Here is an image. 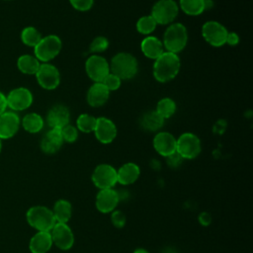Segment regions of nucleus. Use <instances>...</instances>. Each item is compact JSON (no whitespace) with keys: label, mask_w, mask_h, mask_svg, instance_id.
<instances>
[{"label":"nucleus","mask_w":253,"mask_h":253,"mask_svg":"<svg viewBox=\"0 0 253 253\" xmlns=\"http://www.w3.org/2000/svg\"><path fill=\"white\" fill-rule=\"evenodd\" d=\"M156 26L157 23L151 15H145L140 17L135 25L137 32L144 36H149L156 29Z\"/></svg>","instance_id":"obj_32"},{"label":"nucleus","mask_w":253,"mask_h":253,"mask_svg":"<svg viewBox=\"0 0 253 253\" xmlns=\"http://www.w3.org/2000/svg\"><path fill=\"white\" fill-rule=\"evenodd\" d=\"M78 129L76 126L68 124L65 126H63L62 128H60V132H61V136L63 141L68 142V143H72L75 142L78 138Z\"/></svg>","instance_id":"obj_34"},{"label":"nucleus","mask_w":253,"mask_h":253,"mask_svg":"<svg viewBox=\"0 0 253 253\" xmlns=\"http://www.w3.org/2000/svg\"><path fill=\"white\" fill-rule=\"evenodd\" d=\"M102 83L106 86V88L111 92V91H116L121 87L122 84V79L115 75L114 73L110 72L102 81Z\"/></svg>","instance_id":"obj_35"},{"label":"nucleus","mask_w":253,"mask_h":253,"mask_svg":"<svg viewBox=\"0 0 253 253\" xmlns=\"http://www.w3.org/2000/svg\"><path fill=\"white\" fill-rule=\"evenodd\" d=\"M1 150H2V139L0 138V152H1Z\"/></svg>","instance_id":"obj_44"},{"label":"nucleus","mask_w":253,"mask_h":253,"mask_svg":"<svg viewBox=\"0 0 253 253\" xmlns=\"http://www.w3.org/2000/svg\"><path fill=\"white\" fill-rule=\"evenodd\" d=\"M140 168L133 162H126L117 170L118 183L123 186L131 185L139 178Z\"/></svg>","instance_id":"obj_21"},{"label":"nucleus","mask_w":253,"mask_h":253,"mask_svg":"<svg viewBox=\"0 0 253 253\" xmlns=\"http://www.w3.org/2000/svg\"><path fill=\"white\" fill-rule=\"evenodd\" d=\"M165 51L178 54L181 52L188 42V31L187 28L181 23L170 24L163 35L161 41Z\"/></svg>","instance_id":"obj_2"},{"label":"nucleus","mask_w":253,"mask_h":253,"mask_svg":"<svg viewBox=\"0 0 253 253\" xmlns=\"http://www.w3.org/2000/svg\"><path fill=\"white\" fill-rule=\"evenodd\" d=\"M7 100H6V95L0 91V115L6 112L7 110Z\"/></svg>","instance_id":"obj_41"},{"label":"nucleus","mask_w":253,"mask_h":253,"mask_svg":"<svg viewBox=\"0 0 253 253\" xmlns=\"http://www.w3.org/2000/svg\"><path fill=\"white\" fill-rule=\"evenodd\" d=\"M70 122V112L64 105L57 104L49 109L46 115V123L50 128H62Z\"/></svg>","instance_id":"obj_18"},{"label":"nucleus","mask_w":253,"mask_h":253,"mask_svg":"<svg viewBox=\"0 0 253 253\" xmlns=\"http://www.w3.org/2000/svg\"><path fill=\"white\" fill-rule=\"evenodd\" d=\"M239 36L237 33H234V32H228L227 33V36H226V40H225V43L228 44V45H231V46H234V45H237L239 43Z\"/></svg>","instance_id":"obj_38"},{"label":"nucleus","mask_w":253,"mask_h":253,"mask_svg":"<svg viewBox=\"0 0 253 253\" xmlns=\"http://www.w3.org/2000/svg\"><path fill=\"white\" fill-rule=\"evenodd\" d=\"M41 33L32 26H28L24 28L21 32V41L25 45L35 47L39 42L42 40Z\"/></svg>","instance_id":"obj_30"},{"label":"nucleus","mask_w":253,"mask_h":253,"mask_svg":"<svg viewBox=\"0 0 253 253\" xmlns=\"http://www.w3.org/2000/svg\"><path fill=\"white\" fill-rule=\"evenodd\" d=\"M179 13V6L174 0H158L151 9V16L157 25L172 24Z\"/></svg>","instance_id":"obj_7"},{"label":"nucleus","mask_w":253,"mask_h":253,"mask_svg":"<svg viewBox=\"0 0 253 253\" xmlns=\"http://www.w3.org/2000/svg\"><path fill=\"white\" fill-rule=\"evenodd\" d=\"M119 203V194L114 188L99 190L95 198L96 209L102 213H111L116 210Z\"/></svg>","instance_id":"obj_14"},{"label":"nucleus","mask_w":253,"mask_h":253,"mask_svg":"<svg viewBox=\"0 0 253 253\" xmlns=\"http://www.w3.org/2000/svg\"><path fill=\"white\" fill-rule=\"evenodd\" d=\"M63 142L60 129L50 128L42 136L40 146L42 152L46 154H53L61 148Z\"/></svg>","instance_id":"obj_20"},{"label":"nucleus","mask_w":253,"mask_h":253,"mask_svg":"<svg viewBox=\"0 0 253 253\" xmlns=\"http://www.w3.org/2000/svg\"><path fill=\"white\" fill-rule=\"evenodd\" d=\"M180 67L181 60L179 55L169 51H164L154 60L152 73L156 81L160 83H167L178 75Z\"/></svg>","instance_id":"obj_1"},{"label":"nucleus","mask_w":253,"mask_h":253,"mask_svg":"<svg viewBox=\"0 0 253 253\" xmlns=\"http://www.w3.org/2000/svg\"><path fill=\"white\" fill-rule=\"evenodd\" d=\"M53 245L50 232L37 231L29 242L31 253H47Z\"/></svg>","instance_id":"obj_22"},{"label":"nucleus","mask_w":253,"mask_h":253,"mask_svg":"<svg viewBox=\"0 0 253 253\" xmlns=\"http://www.w3.org/2000/svg\"><path fill=\"white\" fill-rule=\"evenodd\" d=\"M97 140L103 144H109L114 141L117 136V126L114 122L108 118H97L96 126L93 131Z\"/></svg>","instance_id":"obj_15"},{"label":"nucleus","mask_w":253,"mask_h":253,"mask_svg":"<svg viewBox=\"0 0 253 253\" xmlns=\"http://www.w3.org/2000/svg\"><path fill=\"white\" fill-rule=\"evenodd\" d=\"M133 253H149V252L146 249H144V248H136L133 251Z\"/></svg>","instance_id":"obj_43"},{"label":"nucleus","mask_w":253,"mask_h":253,"mask_svg":"<svg viewBox=\"0 0 253 253\" xmlns=\"http://www.w3.org/2000/svg\"><path fill=\"white\" fill-rule=\"evenodd\" d=\"M39 85L45 90H53L60 83V73L56 66L49 62L41 63L39 70L35 74Z\"/></svg>","instance_id":"obj_11"},{"label":"nucleus","mask_w":253,"mask_h":253,"mask_svg":"<svg viewBox=\"0 0 253 253\" xmlns=\"http://www.w3.org/2000/svg\"><path fill=\"white\" fill-rule=\"evenodd\" d=\"M52 243L60 250H69L74 244V234L67 223L56 222L49 231Z\"/></svg>","instance_id":"obj_13"},{"label":"nucleus","mask_w":253,"mask_h":253,"mask_svg":"<svg viewBox=\"0 0 253 253\" xmlns=\"http://www.w3.org/2000/svg\"><path fill=\"white\" fill-rule=\"evenodd\" d=\"M198 220L203 226H208L211 223V215L207 211H202L198 216Z\"/></svg>","instance_id":"obj_40"},{"label":"nucleus","mask_w":253,"mask_h":253,"mask_svg":"<svg viewBox=\"0 0 253 253\" xmlns=\"http://www.w3.org/2000/svg\"><path fill=\"white\" fill-rule=\"evenodd\" d=\"M40 65L41 62L35 55L23 54L17 59V67L24 74L35 75L39 70Z\"/></svg>","instance_id":"obj_26"},{"label":"nucleus","mask_w":253,"mask_h":253,"mask_svg":"<svg viewBox=\"0 0 253 253\" xmlns=\"http://www.w3.org/2000/svg\"><path fill=\"white\" fill-rule=\"evenodd\" d=\"M165 158L167 159V163L170 166H172V167L178 166L182 162V160H183V158L177 152H175V153H173V154H171V155H169V156H167Z\"/></svg>","instance_id":"obj_39"},{"label":"nucleus","mask_w":253,"mask_h":253,"mask_svg":"<svg viewBox=\"0 0 253 253\" xmlns=\"http://www.w3.org/2000/svg\"><path fill=\"white\" fill-rule=\"evenodd\" d=\"M51 211L56 222L67 223L72 215V205L69 201L60 199L54 203Z\"/></svg>","instance_id":"obj_25"},{"label":"nucleus","mask_w":253,"mask_h":253,"mask_svg":"<svg viewBox=\"0 0 253 253\" xmlns=\"http://www.w3.org/2000/svg\"><path fill=\"white\" fill-rule=\"evenodd\" d=\"M27 222L37 231L49 232L56 223L52 211L44 206H34L26 212Z\"/></svg>","instance_id":"obj_4"},{"label":"nucleus","mask_w":253,"mask_h":253,"mask_svg":"<svg viewBox=\"0 0 253 253\" xmlns=\"http://www.w3.org/2000/svg\"><path fill=\"white\" fill-rule=\"evenodd\" d=\"M62 47V42L56 35H48L42 37L39 43L34 47L35 56L40 62H49L55 58L60 52Z\"/></svg>","instance_id":"obj_5"},{"label":"nucleus","mask_w":253,"mask_h":253,"mask_svg":"<svg viewBox=\"0 0 253 253\" xmlns=\"http://www.w3.org/2000/svg\"><path fill=\"white\" fill-rule=\"evenodd\" d=\"M7 107L13 112H20L28 109L33 104V94L26 87L12 89L7 95Z\"/></svg>","instance_id":"obj_12"},{"label":"nucleus","mask_w":253,"mask_h":253,"mask_svg":"<svg viewBox=\"0 0 253 253\" xmlns=\"http://www.w3.org/2000/svg\"><path fill=\"white\" fill-rule=\"evenodd\" d=\"M97 118L89 114H81L76 120V127L79 131L89 133L93 132L96 126Z\"/></svg>","instance_id":"obj_31"},{"label":"nucleus","mask_w":253,"mask_h":253,"mask_svg":"<svg viewBox=\"0 0 253 253\" xmlns=\"http://www.w3.org/2000/svg\"><path fill=\"white\" fill-rule=\"evenodd\" d=\"M161 253H177V252H176V250H175L174 248H172V247H166V248L163 249V251H162Z\"/></svg>","instance_id":"obj_42"},{"label":"nucleus","mask_w":253,"mask_h":253,"mask_svg":"<svg viewBox=\"0 0 253 253\" xmlns=\"http://www.w3.org/2000/svg\"><path fill=\"white\" fill-rule=\"evenodd\" d=\"M109 47V41L106 37L98 36L91 42L89 45V51L93 54H99L104 52Z\"/></svg>","instance_id":"obj_33"},{"label":"nucleus","mask_w":253,"mask_h":253,"mask_svg":"<svg viewBox=\"0 0 253 253\" xmlns=\"http://www.w3.org/2000/svg\"><path fill=\"white\" fill-rule=\"evenodd\" d=\"M202 151V143L198 135L193 132H184L176 138V152L183 159H194Z\"/></svg>","instance_id":"obj_6"},{"label":"nucleus","mask_w":253,"mask_h":253,"mask_svg":"<svg viewBox=\"0 0 253 253\" xmlns=\"http://www.w3.org/2000/svg\"><path fill=\"white\" fill-rule=\"evenodd\" d=\"M138 70V62L134 55L122 51L116 53L110 62V71L122 80L133 78Z\"/></svg>","instance_id":"obj_3"},{"label":"nucleus","mask_w":253,"mask_h":253,"mask_svg":"<svg viewBox=\"0 0 253 253\" xmlns=\"http://www.w3.org/2000/svg\"><path fill=\"white\" fill-rule=\"evenodd\" d=\"M111 221L116 228L121 229L126 225V216L122 211L115 210L111 212Z\"/></svg>","instance_id":"obj_36"},{"label":"nucleus","mask_w":253,"mask_h":253,"mask_svg":"<svg viewBox=\"0 0 253 253\" xmlns=\"http://www.w3.org/2000/svg\"><path fill=\"white\" fill-rule=\"evenodd\" d=\"M91 180L99 190L114 188L118 183L117 169L111 164H99L93 170Z\"/></svg>","instance_id":"obj_8"},{"label":"nucleus","mask_w":253,"mask_h":253,"mask_svg":"<svg viewBox=\"0 0 253 253\" xmlns=\"http://www.w3.org/2000/svg\"><path fill=\"white\" fill-rule=\"evenodd\" d=\"M21 125L20 117L16 112L6 111L0 115V138L9 139L19 130Z\"/></svg>","instance_id":"obj_16"},{"label":"nucleus","mask_w":253,"mask_h":253,"mask_svg":"<svg viewBox=\"0 0 253 253\" xmlns=\"http://www.w3.org/2000/svg\"><path fill=\"white\" fill-rule=\"evenodd\" d=\"M140 49L144 56L153 60L165 51L162 42L154 36H146L140 42Z\"/></svg>","instance_id":"obj_23"},{"label":"nucleus","mask_w":253,"mask_h":253,"mask_svg":"<svg viewBox=\"0 0 253 253\" xmlns=\"http://www.w3.org/2000/svg\"><path fill=\"white\" fill-rule=\"evenodd\" d=\"M85 71L94 82H102L111 72L110 63L100 54H92L85 61Z\"/></svg>","instance_id":"obj_10"},{"label":"nucleus","mask_w":253,"mask_h":253,"mask_svg":"<svg viewBox=\"0 0 253 253\" xmlns=\"http://www.w3.org/2000/svg\"><path fill=\"white\" fill-rule=\"evenodd\" d=\"M178 6L189 16H199L206 11L205 0H179Z\"/></svg>","instance_id":"obj_28"},{"label":"nucleus","mask_w":253,"mask_h":253,"mask_svg":"<svg viewBox=\"0 0 253 253\" xmlns=\"http://www.w3.org/2000/svg\"><path fill=\"white\" fill-rule=\"evenodd\" d=\"M228 31L217 21H208L202 27V36L204 40L214 47H219L225 44V40Z\"/></svg>","instance_id":"obj_9"},{"label":"nucleus","mask_w":253,"mask_h":253,"mask_svg":"<svg viewBox=\"0 0 253 253\" xmlns=\"http://www.w3.org/2000/svg\"><path fill=\"white\" fill-rule=\"evenodd\" d=\"M21 125L26 131L30 133H37L42 129L44 122L41 115L37 113H29L24 116L21 121Z\"/></svg>","instance_id":"obj_27"},{"label":"nucleus","mask_w":253,"mask_h":253,"mask_svg":"<svg viewBox=\"0 0 253 253\" xmlns=\"http://www.w3.org/2000/svg\"><path fill=\"white\" fill-rule=\"evenodd\" d=\"M155 151L163 157H167L176 152V137L168 131H159L153 138Z\"/></svg>","instance_id":"obj_17"},{"label":"nucleus","mask_w":253,"mask_h":253,"mask_svg":"<svg viewBox=\"0 0 253 253\" xmlns=\"http://www.w3.org/2000/svg\"><path fill=\"white\" fill-rule=\"evenodd\" d=\"M110 97V91L102 82H94L87 91V103L94 108L105 105Z\"/></svg>","instance_id":"obj_19"},{"label":"nucleus","mask_w":253,"mask_h":253,"mask_svg":"<svg viewBox=\"0 0 253 253\" xmlns=\"http://www.w3.org/2000/svg\"><path fill=\"white\" fill-rule=\"evenodd\" d=\"M164 119H162L156 112L148 111L144 113L139 119V126L146 131H157L164 125Z\"/></svg>","instance_id":"obj_24"},{"label":"nucleus","mask_w":253,"mask_h":253,"mask_svg":"<svg viewBox=\"0 0 253 253\" xmlns=\"http://www.w3.org/2000/svg\"><path fill=\"white\" fill-rule=\"evenodd\" d=\"M69 3L75 10L86 12L93 7L94 0H69Z\"/></svg>","instance_id":"obj_37"},{"label":"nucleus","mask_w":253,"mask_h":253,"mask_svg":"<svg viewBox=\"0 0 253 253\" xmlns=\"http://www.w3.org/2000/svg\"><path fill=\"white\" fill-rule=\"evenodd\" d=\"M177 109V105L175 101L169 97L162 98L158 101L156 105L155 112L164 120L171 118Z\"/></svg>","instance_id":"obj_29"}]
</instances>
